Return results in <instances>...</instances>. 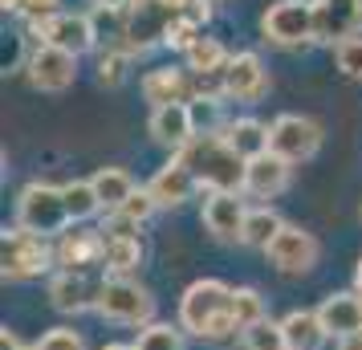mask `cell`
I'll return each instance as SVG.
<instances>
[{"label":"cell","instance_id":"1","mask_svg":"<svg viewBox=\"0 0 362 350\" xmlns=\"http://www.w3.org/2000/svg\"><path fill=\"white\" fill-rule=\"evenodd\" d=\"M180 326L196 338H208V342L236 338L240 326L232 317V285L216 281V277L192 281L180 298Z\"/></svg>","mask_w":362,"mask_h":350},{"label":"cell","instance_id":"2","mask_svg":"<svg viewBox=\"0 0 362 350\" xmlns=\"http://www.w3.org/2000/svg\"><path fill=\"white\" fill-rule=\"evenodd\" d=\"M180 159H183V167L196 175L199 187H208V192H245L248 159H240V155L228 147L224 134H196V139L180 151Z\"/></svg>","mask_w":362,"mask_h":350},{"label":"cell","instance_id":"3","mask_svg":"<svg viewBox=\"0 0 362 350\" xmlns=\"http://www.w3.org/2000/svg\"><path fill=\"white\" fill-rule=\"evenodd\" d=\"M17 224L29 228V233H37V236H45V240L49 236H62L74 224L69 220V208H66V192L45 184V180H33L17 196Z\"/></svg>","mask_w":362,"mask_h":350},{"label":"cell","instance_id":"4","mask_svg":"<svg viewBox=\"0 0 362 350\" xmlns=\"http://www.w3.org/2000/svg\"><path fill=\"white\" fill-rule=\"evenodd\" d=\"M49 265H57L49 240L45 236L29 233V228H4L0 236V269H4V281H29V277H41Z\"/></svg>","mask_w":362,"mask_h":350},{"label":"cell","instance_id":"5","mask_svg":"<svg viewBox=\"0 0 362 350\" xmlns=\"http://www.w3.org/2000/svg\"><path fill=\"white\" fill-rule=\"evenodd\" d=\"M94 310H98L106 322H118V326H151L155 317V298L131 277H106V281L94 289Z\"/></svg>","mask_w":362,"mask_h":350},{"label":"cell","instance_id":"6","mask_svg":"<svg viewBox=\"0 0 362 350\" xmlns=\"http://www.w3.org/2000/svg\"><path fill=\"white\" fill-rule=\"evenodd\" d=\"M264 41L281 49H301L317 41V21H313V0H273L261 17Z\"/></svg>","mask_w":362,"mask_h":350},{"label":"cell","instance_id":"7","mask_svg":"<svg viewBox=\"0 0 362 350\" xmlns=\"http://www.w3.org/2000/svg\"><path fill=\"white\" fill-rule=\"evenodd\" d=\"M171 21H175V8L167 0H134L131 8L122 13V33H118L122 41L118 45H127L131 53L155 49V45L167 41Z\"/></svg>","mask_w":362,"mask_h":350},{"label":"cell","instance_id":"8","mask_svg":"<svg viewBox=\"0 0 362 350\" xmlns=\"http://www.w3.org/2000/svg\"><path fill=\"white\" fill-rule=\"evenodd\" d=\"M269 151L281 155L285 163H305L322 151V122L310 115H281L269 127Z\"/></svg>","mask_w":362,"mask_h":350},{"label":"cell","instance_id":"9","mask_svg":"<svg viewBox=\"0 0 362 350\" xmlns=\"http://www.w3.org/2000/svg\"><path fill=\"white\" fill-rule=\"evenodd\" d=\"M29 33L37 37V45H53V49H66L74 57H82L98 45V33H94V21L86 17V13H53V17L37 21L29 25Z\"/></svg>","mask_w":362,"mask_h":350},{"label":"cell","instance_id":"10","mask_svg":"<svg viewBox=\"0 0 362 350\" xmlns=\"http://www.w3.org/2000/svg\"><path fill=\"white\" fill-rule=\"evenodd\" d=\"M25 74H29V86L41 90V94H62L74 86L78 78V57L66 49H53V45H37L25 62Z\"/></svg>","mask_w":362,"mask_h":350},{"label":"cell","instance_id":"11","mask_svg":"<svg viewBox=\"0 0 362 350\" xmlns=\"http://www.w3.org/2000/svg\"><path fill=\"white\" fill-rule=\"evenodd\" d=\"M317 252H322L317 236L305 233V228H297V224H285V228L273 236V245L264 249V257H269V265L281 269V273H310V269L317 265Z\"/></svg>","mask_w":362,"mask_h":350},{"label":"cell","instance_id":"12","mask_svg":"<svg viewBox=\"0 0 362 350\" xmlns=\"http://www.w3.org/2000/svg\"><path fill=\"white\" fill-rule=\"evenodd\" d=\"M313 21L322 45H342L362 37V0H313Z\"/></svg>","mask_w":362,"mask_h":350},{"label":"cell","instance_id":"13","mask_svg":"<svg viewBox=\"0 0 362 350\" xmlns=\"http://www.w3.org/2000/svg\"><path fill=\"white\" fill-rule=\"evenodd\" d=\"M264 90H269V69H264L261 53H252V49L232 53L228 66H224V98L257 102V98H264Z\"/></svg>","mask_w":362,"mask_h":350},{"label":"cell","instance_id":"14","mask_svg":"<svg viewBox=\"0 0 362 350\" xmlns=\"http://www.w3.org/2000/svg\"><path fill=\"white\" fill-rule=\"evenodd\" d=\"M53 257L66 273H86L90 265H102L106 261V233H94V228H66L53 245Z\"/></svg>","mask_w":362,"mask_h":350},{"label":"cell","instance_id":"15","mask_svg":"<svg viewBox=\"0 0 362 350\" xmlns=\"http://www.w3.org/2000/svg\"><path fill=\"white\" fill-rule=\"evenodd\" d=\"M151 139L159 147L175 151L180 155L192 139H196V118H192V102H171V106H155L151 110V122H147Z\"/></svg>","mask_w":362,"mask_h":350},{"label":"cell","instance_id":"16","mask_svg":"<svg viewBox=\"0 0 362 350\" xmlns=\"http://www.w3.org/2000/svg\"><path fill=\"white\" fill-rule=\"evenodd\" d=\"M248 208L240 200V192H208L204 200V224L216 240H240L245 236Z\"/></svg>","mask_w":362,"mask_h":350},{"label":"cell","instance_id":"17","mask_svg":"<svg viewBox=\"0 0 362 350\" xmlns=\"http://www.w3.org/2000/svg\"><path fill=\"white\" fill-rule=\"evenodd\" d=\"M293 180V163H285L281 155H261V159H248V171H245V192L252 200H277L281 192L289 187Z\"/></svg>","mask_w":362,"mask_h":350},{"label":"cell","instance_id":"18","mask_svg":"<svg viewBox=\"0 0 362 350\" xmlns=\"http://www.w3.org/2000/svg\"><path fill=\"white\" fill-rule=\"evenodd\" d=\"M196 175L183 167V159L175 155V159H167L155 175H151V184H147V192L155 196V204L159 208H180V204H187L192 196H196Z\"/></svg>","mask_w":362,"mask_h":350},{"label":"cell","instance_id":"19","mask_svg":"<svg viewBox=\"0 0 362 350\" xmlns=\"http://www.w3.org/2000/svg\"><path fill=\"white\" fill-rule=\"evenodd\" d=\"M143 98H147L151 106L196 102V78H192V69H175V66L151 69L147 78H143Z\"/></svg>","mask_w":362,"mask_h":350},{"label":"cell","instance_id":"20","mask_svg":"<svg viewBox=\"0 0 362 350\" xmlns=\"http://www.w3.org/2000/svg\"><path fill=\"white\" fill-rule=\"evenodd\" d=\"M317 317H322L329 338H350L362 330V298L358 293H329L317 305Z\"/></svg>","mask_w":362,"mask_h":350},{"label":"cell","instance_id":"21","mask_svg":"<svg viewBox=\"0 0 362 350\" xmlns=\"http://www.w3.org/2000/svg\"><path fill=\"white\" fill-rule=\"evenodd\" d=\"M281 330H285L289 350H322L329 338L317 310H289V314L281 317Z\"/></svg>","mask_w":362,"mask_h":350},{"label":"cell","instance_id":"22","mask_svg":"<svg viewBox=\"0 0 362 350\" xmlns=\"http://www.w3.org/2000/svg\"><path fill=\"white\" fill-rule=\"evenodd\" d=\"M224 139H228V147L240 159H261V155H269V127L252 115L232 118L228 127H224Z\"/></svg>","mask_w":362,"mask_h":350},{"label":"cell","instance_id":"23","mask_svg":"<svg viewBox=\"0 0 362 350\" xmlns=\"http://www.w3.org/2000/svg\"><path fill=\"white\" fill-rule=\"evenodd\" d=\"M94 298H98V293H90V285H86L82 273H66V269H62L49 281V301H53L57 314H82V310L94 305Z\"/></svg>","mask_w":362,"mask_h":350},{"label":"cell","instance_id":"24","mask_svg":"<svg viewBox=\"0 0 362 350\" xmlns=\"http://www.w3.org/2000/svg\"><path fill=\"white\" fill-rule=\"evenodd\" d=\"M90 184H94V192H98L102 212H106V216H110V212H118V208H122V204L131 200L134 192H139L127 167H98Z\"/></svg>","mask_w":362,"mask_h":350},{"label":"cell","instance_id":"25","mask_svg":"<svg viewBox=\"0 0 362 350\" xmlns=\"http://www.w3.org/2000/svg\"><path fill=\"white\" fill-rule=\"evenodd\" d=\"M110 277H131L143 265V240L134 233H106V261Z\"/></svg>","mask_w":362,"mask_h":350},{"label":"cell","instance_id":"26","mask_svg":"<svg viewBox=\"0 0 362 350\" xmlns=\"http://www.w3.org/2000/svg\"><path fill=\"white\" fill-rule=\"evenodd\" d=\"M285 228V220L273 212V208H248V220H245V236H240V245L248 249H269L273 245V236Z\"/></svg>","mask_w":362,"mask_h":350},{"label":"cell","instance_id":"27","mask_svg":"<svg viewBox=\"0 0 362 350\" xmlns=\"http://www.w3.org/2000/svg\"><path fill=\"white\" fill-rule=\"evenodd\" d=\"M228 57H232V53L224 49L216 37H199L196 45L183 53V62H187L192 74H220V69L228 66Z\"/></svg>","mask_w":362,"mask_h":350},{"label":"cell","instance_id":"28","mask_svg":"<svg viewBox=\"0 0 362 350\" xmlns=\"http://www.w3.org/2000/svg\"><path fill=\"white\" fill-rule=\"evenodd\" d=\"M62 192H66V208H69V220L74 224H82V220L102 212V200H98V192H94L90 180H69V184H62Z\"/></svg>","mask_w":362,"mask_h":350},{"label":"cell","instance_id":"29","mask_svg":"<svg viewBox=\"0 0 362 350\" xmlns=\"http://www.w3.org/2000/svg\"><path fill=\"white\" fill-rule=\"evenodd\" d=\"M131 57L134 53L127 49V45H110V49H102L98 53V82L102 86H122L127 82V69H131Z\"/></svg>","mask_w":362,"mask_h":350},{"label":"cell","instance_id":"30","mask_svg":"<svg viewBox=\"0 0 362 350\" xmlns=\"http://www.w3.org/2000/svg\"><path fill=\"white\" fill-rule=\"evenodd\" d=\"M232 317H236V326H240V334L248 330V326H257V322H264V298L257 293V289H232Z\"/></svg>","mask_w":362,"mask_h":350},{"label":"cell","instance_id":"31","mask_svg":"<svg viewBox=\"0 0 362 350\" xmlns=\"http://www.w3.org/2000/svg\"><path fill=\"white\" fill-rule=\"evenodd\" d=\"M240 346L245 350H289V342H285V330H281V322H257V326H248L245 334H240Z\"/></svg>","mask_w":362,"mask_h":350},{"label":"cell","instance_id":"32","mask_svg":"<svg viewBox=\"0 0 362 350\" xmlns=\"http://www.w3.org/2000/svg\"><path fill=\"white\" fill-rule=\"evenodd\" d=\"M139 350H183V326H171V322H151L139 334Z\"/></svg>","mask_w":362,"mask_h":350},{"label":"cell","instance_id":"33","mask_svg":"<svg viewBox=\"0 0 362 350\" xmlns=\"http://www.w3.org/2000/svg\"><path fill=\"white\" fill-rule=\"evenodd\" d=\"M220 106H224L220 98H196V102H192L196 134H224V127H228L232 118H224V110H220Z\"/></svg>","mask_w":362,"mask_h":350},{"label":"cell","instance_id":"34","mask_svg":"<svg viewBox=\"0 0 362 350\" xmlns=\"http://www.w3.org/2000/svg\"><path fill=\"white\" fill-rule=\"evenodd\" d=\"M155 212H159V204H155V196H151L147 187H139V192H134L131 200L122 204V208H118V212H110V216L127 220V224H131V228H139V224H147V220L155 216Z\"/></svg>","mask_w":362,"mask_h":350},{"label":"cell","instance_id":"35","mask_svg":"<svg viewBox=\"0 0 362 350\" xmlns=\"http://www.w3.org/2000/svg\"><path fill=\"white\" fill-rule=\"evenodd\" d=\"M334 62L350 82H362V37H350L342 45H334Z\"/></svg>","mask_w":362,"mask_h":350},{"label":"cell","instance_id":"36","mask_svg":"<svg viewBox=\"0 0 362 350\" xmlns=\"http://www.w3.org/2000/svg\"><path fill=\"white\" fill-rule=\"evenodd\" d=\"M199 37H204V29L199 25H192V21H183V17H175L171 21V29H167V49H175V53H187L192 45H196Z\"/></svg>","mask_w":362,"mask_h":350},{"label":"cell","instance_id":"37","mask_svg":"<svg viewBox=\"0 0 362 350\" xmlns=\"http://www.w3.org/2000/svg\"><path fill=\"white\" fill-rule=\"evenodd\" d=\"M37 350H86V338L78 330H69V326H57L37 342Z\"/></svg>","mask_w":362,"mask_h":350},{"label":"cell","instance_id":"38","mask_svg":"<svg viewBox=\"0 0 362 350\" xmlns=\"http://www.w3.org/2000/svg\"><path fill=\"white\" fill-rule=\"evenodd\" d=\"M57 4H62V0H17V13L29 21V25H37V21H45V17H53V13H62Z\"/></svg>","mask_w":362,"mask_h":350},{"label":"cell","instance_id":"39","mask_svg":"<svg viewBox=\"0 0 362 350\" xmlns=\"http://www.w3.org/2000/svg\"><path fill=\"white\" fill-rule=\"evenodd\" d=\"M94 4H98L102 13H118V17H122V13H127V8H131L134 0H94Z\"/></svg>","mask_w":362,"mask_h":350},{"label":"cell","instance_id":"40","mask_svg":"<svg viewBox=\"0 0 362 350\" xmlns=\"http://www.w3.org/2000/svg\"><path fill=\"white\" fill-rule=\"evenodd\" d=\"M338 350H362V330L350 334V338H338Z\"/></svg>","mask_w":362,"mask_h":350},{"label":"cell","instance_id":"41","mask_svg":"<svg viewBox=\"0 0 362 350\" xmlns=\"http://www.w3.org/2000/svg\"><path fill=\"white\" fill-rule=\"evenodd\" d=\"M354 293L362 298V261H358V269H354Z\"/></svg>","mask_w":362,"mask_h":350},{"label":"cell","instance_id":"42","mask_svg":"<svg viewBox=\"0 0 362 350\" xmlns=\"http://www.w3.org/2000/svg\"><path fill=\"white\" fill-rule=\"evenodd\" d=\"M102 350H139V346H127V342H110V346H102Z\"/></svg>","mask_w":362,"mask_h":350},{"label":"cell","instance_id":"43","mask_svg":"<svg viewBox=\"0 0 362 350\" xmlns=\"http://www.w3.org/2000/svg\"><path fill=\"white\" fill-rule=\"evenodd\" d=\"M4 4V13H17V0H0Z\"/></svg>","mask_w":362,"mask_h":350},{"label":"cell","instance_id":"44","mask_svg":"<svg viewBox=\"0 0 362 350\" xmlns=\"http://www.w3.org/2000/svg\"><path fill=\"white\" fill-rule=\"evenodd\" d=\"M17 350H37V346H17Z\"/></svg>","mask_w":362,"mask_h":350},{"label":"cell","instance_id":"45","mask_svg":"<svg viewBox=\"0 0 362 350\" xmlns=\"http://www.w3.org/2000/svg\"><path fill=\"white\" fill-rule=\"evenodd\" d=\"M212 4H220V0H212Z\"/></svg>","mask_w":362,"mask_h":350}]
</instances>
